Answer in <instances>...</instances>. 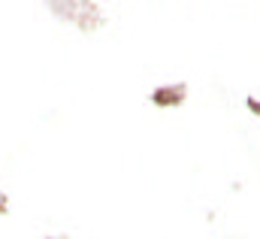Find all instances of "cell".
<instances>
[{"label":"cell","instance_id":"1","mask_svg":"<svg viewBox=\"0 0 260 239\" xmlns=\"http://www.w3.org/2000/svg\"><path fill=\"white\" fill-rule=\"evenodd\" d=\"M52 239H64V236H52Z\"/></svg>","mask_w":260,"mask_h":239}]
</instances>
